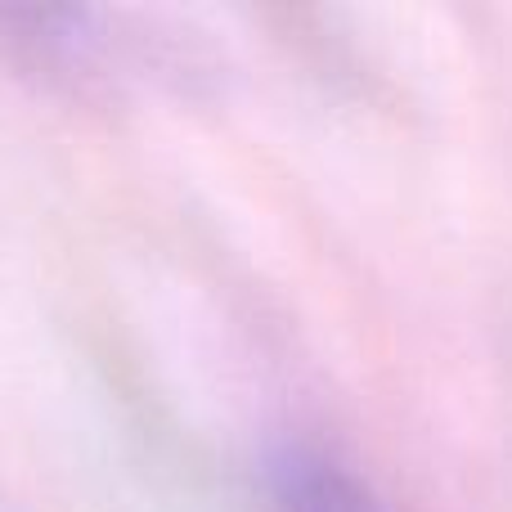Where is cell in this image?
I'll return each mask as SVG.
<instances>
[{"label":"cell","mask_w":512,"mask_h":512,"mask_svg":"<svg viewBox=\"0 0 512 512\" xmlns=\"http://www.w3.org/2000/svg\"><path fill=\"white\" fill-rule=\"evenodd\" d=\"M104 9H0V54L45 81L86 90L135 77H176L167 36L122 27Z\"/></svg>","instance_id":"6da1fadb"},{"label":"cell","mask_w":512,"mask_h":512,"mask_svg":"<svg viewBox=\"0 0 512 512\" xmlns=\"http://www.w3.org/2000/svg\"><path fill=\"white\" fill-rule=\"evenodd\" d=\"M270 512H396L355 463L315 441H288L265 459Z\"/></svg>","instance_id":"7a4b0ae2"}]
</instances>
